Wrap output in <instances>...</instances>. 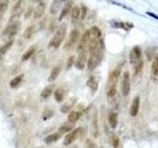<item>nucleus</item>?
Wrapping results in <instances>:
<instances>
[{"label": "nucleus", "mask_w": 158, "mask_h": 148, "mask_svg": "<svg viewBox=\"0 0 158 148\" xmlns=\"http://www.w3.org/2000/svg\"><path fill=\"white\" fill-rule=\"evenodd\" d=\"M46 7H47L46 3H44V1L39 2V4L37 5V7L35 8V10H34V18L35 19H40V18H41L44 15V11H46Z\"/></svg>", "instance_id": "f8f14e48"}, {"label": "nucleus", "mask_w": 158, "mask_h": 148, "mask_svg": "<svg viewBox=\"0 0 158 148\" xmlns=\"http://www.w3.org/2000/svg\"><path fill=\"white\" fill-rule=\"evenodd\" d=\"M130 62L135 68V74L137 75L142 70L143 60H142V52L139 47H135L130 53Z\"/></svg>", "instance_id": "f03ea898"}, {"label": "nucleus", "mask_w": 158, "mask_h": 148, "mask_svg": "<svg viewBox=\"0 0 158 148\" xmlns=\"http://www.w3.org/2000/svg\"><path fill=\"white\" fill-rule=\"evenodd\" d=\"M14 41L12 39V41H10V42H7V43H5L2 47H0V56H2V54H4L6 51H8V49L12 47V44H13Z\"/></svg>", "instance_id": "bb28decb"}, {"label": "nucleus", "mask_w": 158, "mask_h": 148, "mask_svg": "<svg viewBox=\"0 0 158 148\" xmlns=\"http://www.w3.org/2000/svg\"><path fill=\"white\" fill-rule=\"evenodd\" d=\"M23 77H24V75H23V74H21V75H18V76H16L15 78H13L12 80L10 81V87H11V88H16V87H18L20 85V83L22 82Z\"/></svg>", "instance_id": "4be33fe9"}, {"label": "nucleus", "mask_w": 158, "mask_h": 148, "mask_svg": "<svg viewBox=\"0 0 158 148\" xmlns=\"http://www.w3.org/2000/svg\"><path fill=\"white\" fill-rule=\"evenodd\" d=\"M74 59H75V57H74V56H70V57L68 58V61H67V64H66L67 68H70V67L73 65V63H74Z\"/></svg>", "instance_id": "c9c22d12"}, {"label": "nucleus", "mask_w": 158, "mask_h": 148, "mask_svg": "<svg viewBox=\"0 0 158 148\" xmlns=\"http://www.w3.org/2000/svg\"><path fill=\"white\" fill-rule=\"evenodd\" d=\"M72 130V125H67V123H64L63 125L59 127V132H67V131H71Z\"/></svg>", "instance_id": "72a5a7b5"}, {"label": "nucleus", "mask_w": 158, "mask_h": 148, "mask_svg": "<svg viewBox=\"0 0 158 148\" xmlns=\"http://www.w3.org/2000/svg\"><path fill=\"white\" fill-rule=\"evenodd\" d=\"M35 51H36V47H30V48L28 49V51L22 56V61H26V60H28V59L33 56Z\"/></svg>", "instance_id": "393cba45"}, {"label": "nucleus", "mask_w": 158, "mask_h": 148, "mask_svg": "<svg viewBox=\"0 0 158 148\" xmlns=\"http://www.w3.org/2000/svg\"><path fill=\"white\" fill-rule=\"evenodd\" d=\"M81 16V9L75 6V7H73L72 10H71V19H72V22L73 23H75L77 22L79 18H80Z\"/></svg>", "instance_id": "f3484780"}, {"label": "nucleus", "mask_w": 158, "mask_h": 148, "mask_svg": "<svg viewBox=\"0 0 158 148\" xmlns=\"http://www.w3.org/2000/svg\"><path fill=\"white\" fill-rule=\"evenodd\" d=\"M79 37H80V33H79L78 30H73V31H71V33L69 34V36H68L66 43H64V49H65V51H70L78 42Z\"/></svg>", "instance_id": "6e6552de"}, {"label": "nucleus", "mask_w": 158, "mask_h": 148, "mask_svg": "<svg viewBox=\"0 0 158 148\" xmlns=\"http://www.w3.org/2000/svg\"><path fill=\"white\" fill-rule=\"evenodd\" d=\"M90 41H91V34H90V31L87 30V31L82 35V37L80 39V42H79L78 47H77V51L78 52L88 51Z\"/></svg>", "instance_id": "423d86ee"}, {"label": "nucleus", "mask_w": 158, "mask_h": 148, "mask_svg": "<svg viewBox=\"0 0 158 148\" xmlns=\"http://www.w3.org/2000/svg\"><path fill=\"white\" fill-rule=\"evenodd\" d=\"M104 44L102 39H97L91 38L89 43V58L87 61L88 70H93L101 62L103 57Z\"/></svg>", "instance_id": "f257e3e1"}, {"label": "nucleus", "mask_w": 158, "mask_h": 148, "mask_svg": "<svg viewBox=\"0 0 158 148\" xmlns=\"http://www.w3.org/2000/svg\"><path fill=\"white\" fill-rule=\"evenodd\" d=\"M64 95H65V91L63 88H57L56 92H54V99L56 102H62L64 99Z\"/></svg>", "instance_id": "a211bd4d"}, {"label": "nucleus", "mask_w": 158, "mask_h": 148, "mask_svg": "<svg viewBox=\"0 0 158 148\" xmlns=\"http://www.w3.org/2000/svg\"><path fill=\"white\" fill-rule=\"evenodd\" d=\"M88 51H81L78 52V57L75 61V66L78 69H83L85 67L88 61Z\"/></svg>", "instance_id": "9b49d317"}, {"label": "nucleus", "mask_w": 158, "mask_h": 148, "mask_svg": "<svg viewBox=\"0 0 158 148\" xmlns=\"http://www.w3.org/2000/svg\"><path fill=\"white\" fill-rule=\"evenodd\" d=\"M82 115V113L81 112H79V111H72L69 113V115H68V121L69 122H71V123H74V122H76L79 118H80Z\"/></svg>", "instance_id": "dca6fc26"}, {"label": "nucleus", "mask_w": 158, "mask_h": 148, "mask_svg": "<svg viewBox=\"0 0 158 148\" xmlns=\"http://www.w3.org/2000/svg\"><path fill=\"white\" fill-rule=\"evenodd\" d=\"M87 86L91 89V91L93 93H95L98 90V87H99V83H98L97 78L95 76L89 77V79L87 80Z\"/></svg>", "instance_id": "4468645a"}, {"label": "nucleus", "mask_w": 158, "mask_h": 148, "mask_svg": "<svg viewBox=\"0 0 158 148\" xmlns=\"http://www.w3.org/2000/svg\"><path fill=\"white\" fill-rule=\"evenodd\" d=\"M151 72L154 76H158V56L153 59L152 65H151Z\"/></svg>", "instance_id": "cd10ccee"}, {"label": "nucleus", "mask_w": 158, "mask_h": 148, "mask_svg": "<svg viewBox=\"0 0 158 148\" xmlns=\"http://www.w3.org/2000/svg\"><path fill=\"white\" fill-rule=\"evenodd\" d=\"M89 31H90V34H91V38L100 39V38H101V31H100V29H99L98 27L94 26V27H92L90 30H89Z\"/></svg>", "instance_id": "b1692460"}, {"label": "nucleus", "mask_w": 158, "mask_h": 148, "mask_svg": "<svg viewBox=\"0 0 158 148\" xmlns=\"http://www.w3.org/2000/svg\"><path fill=\"white\" fill-rule=\"evenodd\" d=\"M86 11H87V8H86L85 6H83L82 9H81V14H82V15H81V19H84V17H85V15H86V13H87Z\"/></svg>", "instance_id": "e433bc0d"}, {"label": "nucleus", "mask_w": 158, "mask_h": 148, "mask_svg": "<svg viewBox=\"0 0 158 148\" xmlns=\"http://www.w3.org/2000/svg\"><path fill=\"white\" fill-rule=\"evenodd\" d=\"M131 91V78H130V73L127 71H125L122 76V81H121V92L123 96H127Z\"/></svg>", "instance_id": "0eeeda50"}, {"label": "nucleus", "mask_w": 158, "mask_h": 148, "mask_svg": "<svg viewBox=\"0 0 158 148\" xmlns=\"http://www.w3.org/2000/svg\"><path fill=\"white\" fill-rule=\"evenodd\" d=\"M62 2L61 1H53L52 4V7H51V13L52 14H54L57 12L58 8L60 7V4Z\"/></svg>", "instance_id": "473e14b6"}, {"label": "nucleus", "mask_w": 158, "mask_h": 148, "mask_svg": "<svg viewBox=\"0 0 158 148\" xmlns=\"http://www.w3.org/2000/svg\"><path fill=\"white\" fill-rule=\"evenodd\" d=\"M20 22L19 21H15V22H11L8 26L5 28V30L2 33V39L7 42L12 41V38L14 36H16V34L18 33V31L20 30Z\"/></svg>", "instance_id": "39448f33"}, {"label": "nucleus", "mask_w": 158, "mask_h": 148, "mask_svg": "<svg viewBox=\"0 0 158 148\" xmlns=\"http://www.w3.org/2000/svg\"><path fill=\"white\" fill-rule=\"evenodd\" d=\"M139 104H140L139 97H135L132 100L131 106V109H130V113H131V117H135L137 115L138 110H139Z\"/></svg>", "instance_id": "ddd939ff"}, {"label": "nucleus", "mask_w": 158, "mask_h": 148, "mask_svg": "<svg viewBox=\"0 0 158 148\" xmlns=\"http://www.w3.org/2000/svg\"><path fill=\"white\" fill-rule=\"evenodd\" d=\"M73 105H74V100L69 101V102H67L66 104H64V105L60 108L61 113H68L69 111L71 110V108L73 107Z\"/></svg>", "instance_id": "c85d7f7f"}, {"label": "nucleus", "mask_w": 158, "mask_h": 148, "mask_svg": "<svg viewBox=\"0 0 158 148\" xmlns=\"http://www.w3.org/2000/svg\"><path fill=\"white\" fill-rule=\"evenodd\" d=\"M8 1H0V19L3 17V15L6 12V10L8 8Z\"/></svg>", "instance_id": "c756f323"}, {"label": "nucleus", "mask_w": 158, "mask_h": 148, "mask_svg": "<svg viewBox=\"0 0 158 148\" xmlns=\"http://www.w3.org/2000/svg\"><path fill=\"white\" fill-rule=\"evenodd\" d=\"M121 71L120 68H116L113 72L110 73L107 81V87H106V91H107V96L108 98H112L116 95L117 92V83H118V79L120 76Z\"/></svg>", "instance_id": "7ed1b4c3"}, {"label": "nucleus", "mask_w": 158, "mask_h": 148, "mask_svg": "<svg viewBox=\"0 0 158 148\" xmlns=\"http://www.w3.org/2000/svg\"><path fill=\"white\" fill-rule=\"evenodd\" d=\"M84 148H96V143L91 139H87L84 144Z\"/></svg>", "instance_id": "f704fd0d"}, {"label": "nucleus", "mask_w": 158, "mask_h": 148, "mask_svg": "<svg viewBox=\"0 0 158 148\" xmlns=\"http://www.w3.org/2000/svg\"><path fill=\"white\" fill-rule=\"evenodd\" d=\"M60 70H61L60 66H56V67H53V68H52V72H51V74H49L48 81H49V82H52V81L56 80V79L57 78V76L59 75V73H60Z\"/></svg>", "instance_id": "6ab92c4d"}, {"label": "nucleus", "mask_w": 158, "mask_h": 148, "mask_svg": "<svg viewBox=\"0 0 158 148\" xmlns=\"http://www.w3.org/2000/svg\"><path fill=\"white\" fill-rule=\"evenodd\" d=\"M108 121H109V123H110V125L112 128H115L118 125V116L116 113H111L110 115H109V117H108Z\"/></svg>", "instance_id": "aec40b11"}, {"label": "nucleus", "mask_w": 158, "mask_h": 148, "mask_svg": "<svg viewBox=\"0 0 158 148\" xmlns=\"http://www.w3.org/2000/svg\"><path fill=\"white\" fill-rule=\"evenodd\" d=\"M23 1H17L15 3V5L12 8V12H11V22L18 21L19 17L21 16V14L23 12Z\"/></svg>", "instance_id": "9d476101"}, {"label": "nucleus", "mask_w": 158, "mask_h": 148, "mask_svg": "<svg viewBox=\"0 0 158 148\" xmlns=\"http://www.w3.org/2000/svg\"><path fill=\"white\" fill-rule=\"evenodd\" d=\"M111 143L114 148H118V146H120V139L116 134L111 135Z\"/></svg>", "instance_id": "2f4dec72"}, {"label": "nucleus", "mask_w": 158, "mask_h": 148, "mask_svg": "<svg viewBox=\"0 0 158 148\" xmlns=\"http://www.w3.org/2000/svg\"><path fill=\"white\" fill-rule=\"evenodd\" d=\"M65 34H66V25L62 24L57 28L56 34L53 35V37L52 38L51 41H49L48 46L51 47L57 48L61 44L64 38H65Z\"/></svg>", "instance_id": "20e7f679"}, {"label": "nucleus", "mask_w": 158, "mask_h": 148, "mask_svg": "<svg viewBox=\"0 0 158 148\" xmlns=\"http://www.w3.org/2000/svg\"><path fill=\"white\" fill-rule=\"evenodd\" d=\"M59 136H60V133H52V134H49L44 138V142H46L47 144L56 142L59 139Z\"/></svg>", "instance_id": "412c9836"}, {"label": "nucleus", "mask_w": 158, "mask_h": 148, "mask_svg": "<svg viewBox=\"0 0 158 148\" xmlns=\"http://www.w3.org/2000/svg\"><path fill=\"white\" fill-rule=\"evenodd\" d=\"M34 33H35V26H29L26 30H25V32L23 34V37L25 39H31L33 37Z\"/></svg>", "instance_id": "a878e982"}, {"label": "nucleus", "mask_w": 158, "mask_h": 148, "mask_svg": "<svg viewBox=\"0 0 158 148\" xmlns=\"http://www.w3.org/2000/svg\"><path fill=\"white\" fill-rule=\"evenodd\" d=\"M53 115V111L52 109H46L43 113V120L44 121H47L48 118H51Z\"/></svg>", "instance_id": "7c9ffc66"}, {"label": "nucleus", "mask_w": 158, "mask_h": 148, "mask_svg": "<svg viewBox=\"0 0 158 148\" xmlns=\"http://www.w3.org/2000/svg\"><path fill=\"white\" fill-rule=\"evenodd\" d=\"M71 4H72V2H66V4H65V6L63 7V9L61 10V12H60V15H59V21H61V20L64 18V17H66L67 15H68V13L69 12H71V10H72V8H71Z\"/></svg>", "instance_id": "2eb2a0df"}, {"label": "nucleus", "mask_w": 158, "mask_h": 148, "mask_svg": "<svg viewBox=\"0 0 158 148\" xmlns=\"http://www.w3.org/2000/svg\"><path fill=\"white\" fill-rule=\"evenodd\" d=\"M84 130V128L83 127H77L75 128V130H71L70 132L68 133V134L65 136V138H64V140H63V144L64 145H69V144H71L72 142L75 141L77 138L81 135V133L83 132Z\"/></svg>", "instance_id": "1a4fd4ad"}, {"label": "nucleus", "mask_w": 158, "mask_h": 148, "mask_svg": "<svg viewBox=\"0 0 158 148\" xmlns=\"http://www.w3.org/2000/svg\"><path fill=\"white\" fill-rule=\"evenodd\" d=\"M52 89H53V86H52V85H48V86H47V87L44 88V90L42 91V93H41V97H42L43 99H48L49 96L52 95Z\"/></svg>", "instance_id": "5701e85b"}, {"label": "nucleus", "mask_w": 158, "mask_h": 148, "mask_svg": "<svg viewBox=\"0 0 158 148\" xmlns=\"http://www.w3.org/2000/svg\"><path fill=\"white\" fill-rule=\"evenodd\" d=\"M0 60H1V56H0Z\"/></svg>", "instance_id": "4c0bfd02"}]
</instances>
